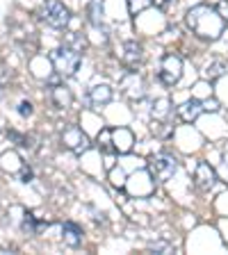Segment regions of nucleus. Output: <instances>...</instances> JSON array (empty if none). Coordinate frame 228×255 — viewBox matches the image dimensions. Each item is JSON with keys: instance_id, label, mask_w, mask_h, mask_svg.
Returning <instances> with one entry per match:
<instances>
[{"instance_id": "obj_7", "label": "nucleus", "mask_w": 228, "mask_h": 255, "mask_svg": "<svg viewBox=\"0 0 228 255\" xmlns=\"http://www.w3.org/2000/svg\"><path fill=\"white\" fill-rule=\"evenodd\" d=\"M217 182V175H215V169L208 162H199L197 169H194V185L201 191H210Z\"/></svg>"}, {"instance_id": "obj_25", "label": "nucleus", "mask_w": 228, "mask_h": 255, "mask_svg": "<svg viewBox=\"0 0 228 255\" xmlns=\"http://www.w3.org/2000/svg\"><path fill=\"white\" fill-rule=\"evenodd\" d=\"M18 114H21V117H30L32 114V105L27 101H23L21 105H18Z\"/></svg>"}, {"instance_id": "obj_24", "label": "nucleus", "mask_w": 228, "mask_h": 255, "mask_svg": "<svg viewBox=\"0 0 228 255\" xmlns=\"http://www.w3.org/2000/svg\"><path fill=\"white\" fill-rule=\"evenodd\" d=\"M18 178H21V182H30V180H32V171L27 169L25 164H23L21 171H18Z\"/></svg>"}, {"instance_id": "obj_22", "label": "nucleus", "mask_w": 228, "mask_h": 255, "mask_svg": "<svg viewBox=\"0 0 228 255\" xmlns=\"http://www.w3.org/2000/svg\"><path fill=\"white\" fill-rule=\"evenodd\" d=\"M215 9H217V11H219V16H222L224 21L228 23V0H222V2H219V5L215 7Z\"/></svg>"}, {"instance_id": "obj_14", "label": "nucleus", "mask_w": 228, "mask_h": 255, "mask_svg": "<svg viewBox=\"0 0 228 255\" xmlns=\"http://www.w3.org/2000/svg\"><path fill=\"white\" fill-rule=\"evenodd\" d=\"M226 71H228V66H226V62H224V59H213V62L206 66V71H203V73H206V78L217 80V78H222Z\"/></svg>"}, {"instance_id": "obj_23", "label": "nucleus", "mask_w": 228, "mask_h": 255, "mask_svg": "<svg viewBox=\"0 0 228 255\" xmlns=\"http://www.w3.org/2000/svg\"><path fill=\"white\" fill-rule=\"evenodd\" d=\"M219 110V103L215 101V98H208L206 103H203V112H217Z\"/></svg>"}, {"instance_id": "obj_16", "label": "nucleus", "mask_w": 228, "mask_h": 255, "mask_svg": "<svg viewBox=\"0 0 228 255\" xmlns=\"http://www.w3.org/2000/svg\"><path fill=\"white\" fill-rule=\"evenodd\" d=\"M167 107H169V101H167V98H160V101L153 105V117L155 119H165L167 114H169Z\"/></svg>"}, {"instance_id": "obj_15", "label": "nucleus", "mask_w": 228, "mask_h": 255, "mask_svg": "<svg viewBox=\"0 0 228 255\" xmlns=\"http://www.w3.org/2000/svg\"><path fill=\"white\" fill-rule=\"evenodd\" d=\"M98 148L103 153H114L112 148V137H110V128H103L101 132H98Z\"/></svg>"}, {"instance_id": "obj_19", "label": "nucleus", "mask_w": 228, "mask_h": 255, "mask_svg": "<svg viewBox=\"0 0 228 255\" xmlns=\"http://www.w3.org/2000/svg\"><path fill=\"white\" fill-rule=\"evenodd\" d=\"M151 251H155V253H174V246L169 242H155V244H151Z\"/></svg>"}, {"instance_id": "obj_3", "label": "nucleus", "mask_w": 228, "mask_h": 255, "mask_svg": "<svg viewBox=\"0 0 228 255\" xmlns=\"http://www.w3.org/2000/svg\"><path fill=\"white\" fill-rule=\"evenodd\" d=\"M39 16H41V21L46 23V25L55 27V30L66 27V25H69V21H71V11L66 9L59 0H48Z\"/></svg>"}, {"instance_id": "obj_1", "label": "nucleus", "mask_w": 228, "mask_h": 255, "mask_svg": "<svg viewBox=\"0 0 228 255\" xmlns=\"http://www.w3.org/2000/svg\"><path fill=\"white\" fill-rule=\"evenodd\" d=\"M187 25H190V30L194 32L197 37L215 41V39L222 37L226 21L219 16V11L215 9V7L197 5L187 11Z\"/></svg>"}, {"instance_id": "obj_4", "label": "nucleus", "mask_w": 228, "mask_h": 255, "mask_svg": "<svg viewBox=\"0 0 228 255\" xmlns=\"http://www.w3.org/2000/svg\"><path fill=\"white\" fill-rule=\"evenodd\" d=\"M181 78H183V59L174 53L165 55L162 64H160V80H162V85L174 87L181 82Z\"/></svg>"}, {"instance_id": "obj_17", "label": "nucleus", "mask_w": 228, "mask_h": 255, "mask_svg": "<svg viewBox=\"0 0 228 255\" xmlns=\"http://www.w3.org/2000/svg\"><path fill=\"white\" fill-rule=\"evenodd\" d=\"M128 5H130V11H133V14H139V11H144L146 7L153 5V0H128Z\"/></svg>"}, {"instance_id": "obj_26", "label": "nucleus", "mask_w": 228, "mask_h": 255, "mask_svg": "<svg viewBox=\"0 0 228 255\" xmlns=\"http://www.w3.org/2000/svg\"><path fill=\"white\" fill-rule=\"evenodd\" d=\"M153 5L160 7V9H169V7L174 5V0H153Z\"/></svg>"}, {"instance_id": "obj_21", "label": "nucleus", "mask_w": 228, "mask_h": 255, "mask_svg": "<svg viewBox=\"0 0 228 255\" xmlns=\"http://www.w3.org/2000/svg\"><path fill=\"white\" fill-rule=\"evenodd\" d=\"M23 230L27 233H34V217L30 212H25V219H23Z\"/></svg>"}, {"instance_id": "obj_20", "label": "nucleus", "mask_w": 228, "mask_h": 255, "mask_svg": "<svg viewBox=\"0 0 228 255\" xmlns=\"http://www.w3.org/2000/svg\"><path fill=\"white\" fill-rule=\"evenodd\" d=\"M112 185L119 187V189H123V187H126V180H123V171L121 169H119V171H112Z\"/></svg>"}, {"instance_id": "obj_10", "label": "nucleus", "mask_w": 228, "mask_h": 255, "mask_svg": "<svg viewBox=\"0 0 228 255\" xmlns=\"http://www.w3.org/2000/svg\"><path fill=\"white\" fill-rule=\"evenodd\" d=\"M112 98H114V91L110 89L107 85H96L89 89V101L94 107H105L112 103Z\"/></svg>"}, {"instance_id": "obj_11", "label": "nucleus", "mask_w": 228, "mask_h": 255, "mask_svg": "<svg viewBox=\"0 0 228 255\" xmlns=\"http://www.w3.org/2000/svg\"><path fill=\"white\" fill-rule=\"evenodd\" d=\"M201 114H203V103L201 101H187L178 107V117H181L185 123L197 121Z\"/></svg>"}, {"instance_id": "obj_5", "label": "nucleus", "mask_w": 228, "mask_h": 255, "mask_svg": "<svg viewBox=\"0 0 228 255\" xmlns=\"http://www.w3.org/2000/svg\"><path fill=\"white\" fill-rule=\"evenodd\" d=\"M62 143L71 150V153H75V155H82V153H87V150L91 148L89 137H87V134L82 132V130H80L78 126L64 128V132H62Z\"/></svg>"}, {"instance_id": "obj_6", "label": "nucleus", "mask_w": 228, "mask_h": 255, "mask_svg": "<svg viewBox=\"0 0 228 255\" xmlns=\"http://www.w3.org/2000/svg\"><path fill=\"white\" fill-rule=\"evenodd\" d=\"M151 169H153V175L158 180H169L171 175L178 171V159L174 155H167V153H160L153 157L151 162Z\"/></svg>"}, {"instance_id": "obj_9", "label": "nucleus", "mask_w": 228, "mask_h": 255, "mask_svg": "<svg viewBox=\"0 0 228 255\" xmlns=\"http://www.w3.org/2000/svg\"><path fill=\"white\" fill-rule=\"evenodd\" d=\"M121 59H123V64H126V66L135 69L137 64L144 62V50H142V46H139L137 41H126V43H123Z\"/></svg>"}, {"instance_id": "obj_8", "label": "nucleus", "mask_w": 228, "mask_h": 255, "mask_svg": "<svg viewBox=\"0 0 228 255\" xmlns=\"http://www.w3.org/2000/svg\"><path fill=\"white\" fill-rule=\"evenodd\" d=\"M110 137H112V148L114 153H128V150L133 148V134L128 128H110Z\"/></svg>"}, {"instance_id": "obj_27", "label": "nucleus", "mask_w": 228, "mask_h": 255, "mask_svg": "<svg viewBox=\"0 0 228 255\" xmlns=\"http://www.w3.org/2000/svg\"><path fill=\"white\" fill-rule=\"evenodd\" d=\"M0 98H2V87H0Z\"/></svg>"}, {"instance_id": "obj_2", "label": "nucleus", "mask_w": 228, "mask_h": 255, "mask_svg": "<svg viewBox=\"0 0 228 255\" xmlns=\"http://www.w3.org/2000/svg\"><path fill=\"white\" fill-rule=\"evenodd\" d=\"M50 59H53V64H55V71H57L59 75H64V78H71V75L78 73L80 62H82L78 50H73V48H69V46L57 48Z\"/></svg>"}, {"instance_id": "obj_13", "label": "nucleus", "mask_w": 228, "mask_h": 255, "mask_svg": "<svg viewBox=\"0 0 228 255\" xmlns=\"http://www.w3.org/2000/svg\"><path fill=\"white\" fill-rule=\"evenodd\" d=\"M62 237H64V244L75 249V246L82 244V228L75 226V223H71V221H66L62 228Z\"/></svg>"}, {"instance_id": "obj_12", "label": "nucleus", "mask_w": 228, "mask_h": 255, "mask_svg": "<svg viewBox=\"0 0 228 255\" xmlns=\"http://www.w3.org/2000/svg\"><path fill=\"white\" fill-rule=\"evenodd\" d=\"M50 98H53V103L57 107H62V110H66V107L73 103V94H71L69 87H64V85H53V89H50Z\"/></svg>"}, {"instance_id": "obj_18", "label": "nucleus", "mask_w": 228, "mask_h": 255, "mask_svg": "<svg viewBox=\"0 0 228 255\" xmlns=\"http://www.w3.org/2000/svg\"><path fill=\"white\" fill-rule=\"evenodd\" d=\"M66 41H69V48H73V50L82 53V48H85V39H82V37H78L75 32H71L69 37H66Z\"/></svg>"}]
</instances>
